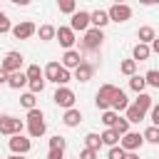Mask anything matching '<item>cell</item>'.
I'll list each match as a JSON object with an SVG mask.
<instances>
[{"label": "cell", "mask_w": 159, "mask_h": 159, "mask_svg": "<svg viewBox=\"0 0 159 159\" xmlns=\"http://www.w3.org/2000/svg\"><path fill=\"white\" fill-rule=\"evenodd\" d=\"M27 134L32 137V139H37V137H42L45 132H47V124H45V114H42V109H27Z\"/></svg>", "instance_id": "cell-1"}, {"label": "cell", "mask_w": 159, "mask_h": 159, "mask_svg": "<svg viewBox=\"0 0 159 159\" xmlns=\"http://www.w3.org/2000/svg\"><path fill=\"white\" fill-rule=\"evenodd\" d=\"M102 42H104V32H102L99 27H89V30L84 32V37H82V50L97 52V50L102 47Z\"/></svg>", "instance_id": "cell-2"}, {"label": "cell", "mask_w": 159, "mask_h": 159, "mask_svg": "<svg viewBox=\"0 0 159 159\" xmlns=\"http://www.w3.org/2000/svg\"><path fill=\"white\" fill-rule=\"evenodd\" d=\"M22 127H25V122L17 119V117H12V114H2L0 117V134H5V137L22 134Z\"/></svg>", "instance_id": "cell-3"}, {"label": "cell", "mask_w": 159, "mask_h": 159, "mask_svg": "<svg viewBox=\"0 0 159 159\" xmlns=\"http://www.w3.org/2000/svg\"><path fill=\"white\" fill-rule=\"evenodd\" d=\"M114 92H117L114 84H102V87L97 89V94H94V104H97V109H102V112L109 109V102H112Z\"/></svg>", "instance_id": "cell-4"}, {"label": "cell", "mask_w": 159, "mask_h": 159, "mask_svg": "<svg viewBox=\"0 0 159 159\" xmlns=\"http://www.w3.org/2000/svg\"><path fill=\"white\" fill-rule=\"evenodd\" d=\"M107 15H109V22H127V20L132 17V7H129L127 2H114V5L107 10Z\"/></svg>", "instance_id": "cell-5"}, {"label": "cell", "mask_w": 159, "mask_h": 159, "mask_svg": "<svg viewBox=\"0 0 159 159\" xmlns=\"http://www.w3.org/2000/svg\"><path fill=\"white\" fill-rule=\"evenodd\" d=\"M12 37L15 40H30L35 32H37V25L32 22V20H22V22H17V25H12Z\"/></svg>", "instance_id": "cell-6"}, {"label": "cell", "mask_w": 159, "mask_h": 159, "mask_svg": "<svg viewBox=\"0 0 159 159\" xmlns=\"http://www.w3.org/2000/svg\"><path fill=\"white\" fill-rule=\"evenodd\" d=\"M75 92L70 89V87H57V92L52 94V102L57 104V107H62V109H70V107H75Z\"/></svg>", "instance_id": "cell-7"}, {"label": "cell", "mask_w": 159, "mask_h": 159, "mask_svg": "<svg viewBox=\"0 0 159 159\" xmlns=\"http://www.w3.org/2000/svg\"><path fill=\"white\" fill-rule=\"evenodd\" d=\"M142 144H144V137L139 132H127L119 137V147L124 152H137V149H142Z\"/></svg>", "instance_id": "cell-8"}, {"label": "cell", "mask_w": 159, "mask_h": 159, "mask_svg": "<svg viewBox=\"0 0 159 159\" xmlns=\"http://www.w3.org/2000/svg\"><path fill=\"white\" fill-rule=\"evenodd\" d=\"M22 60H25V57H22V55H20L17 50H10V52H7L5 57H2L0 67H2V70H5L7 75H10V72H17V70L22 67Z\"/></svg>", "instance_id": "cell-9"}, {"label": "cell", "mask_w": 159, "mask_h": 159, "mask_svg": "<svg viewBox=\"0 0 159 159\" xmlns=\"http://www.w3.org/2000/svg\"><path fill=\"white\" fill-rule=\"evenodd\" d=\"M7 147H10L12 154H27V152L32 149V142H30L27 137H22V134H12L10 142H7Z\"/></svg>", "instance_id": "cell-10"}, {"label": "cell", "mask_w": 159, "mask_h": 159, "mask_svg": "<svg viewBox=\"0 0 159 159\" xmlns=\"http://www.w3.org/2000/svg\"><path fill=\"white\" fill-rule=\"evenodd\" d=\"M70 27H72L75 32H87V30H89V12H84V10H80V12H72Z\"/></svg>", "instance_id": "cell-11"}, {"label": "cell", "mask_w": 159, "mask_h": 159, "mask_svg": "<svg viewBox=\"0 0 159 159\" xmlns=\"http://www.w3.org/2000/svg\"><path fill=\"white\" fill-rule=\"evenodd\" d=\"M55 37H57V42H60L65 50H72V45H75V30H72L70 25H67V27H57Z\"/></svg>", "instance_id": "cell-12"}, {"label": "cell", "mask_w": 159, "mask_h": 159, "mask_svg": "<svg viewBox=\"0 0 159 159\" xmlns=\"http://www.w3.org/2000/svg\"><path fill=\"white\" fill-rule=\"evenodd\" d=\"M82 60H84V57H82V52H80V50H65V55H62V62H60V65H62L65 70H75Z\"/></svg>", "instance_id": "cell-13"}, {"label": "cell", "mask_w": 159, "mask_h": 159, "mask_svg": "<svg viewBox=\"0 0 159 159\" xmlns=\"http://www.w3.org/2000/svg\"><path fill=\"white\" fill-rule=\"evenodd\" d=\"M92 75H94V65H92V62H84V60H82V62L75 67V80H77V82H89Z\"/></svg>", "instance_id": "cell-14"}, {"label": "cell", "mask_w": 159, "mask_h": 159, "mask_svg": "<svg viewBox=\"0 0 159 159\" xmlns=\"http://www.w3.org/2000/svg\"><path fill=\"white\" fill-rule=\"evenodd\" d=\"M25 84H27V75H25L22 70L7 75V87H10V89H22Z\"/></svg>", "instance_id": "cell-15"}, {"label": "cell", "mask_w": 159, "mask_h": 159, "mask_svg": "<svg viewBox=\"0 0 159 159\" xmlns=\"http://www.w3.org/2000/svg\"><path fill=\"white\" fill-rule=\"evenodd\" d=\"M127 107H129V99H127V94L117 87V92H114V97H112V102H109V109L122 112V109H127Z\"/></svg>", "instance_id": "cell-16"}, {"label": "cell", "mask_w": 159, "mask_h": 159, "mask_svg": "<svg viewBox=\"0 0 159 159\" xmlns=\"http://www.w3.org/2000/svg\"><path fill=\"white\" fill-rule=\"evenodd\" d=\"M149 55H152V47L144 45V42H137L134 50H132V60L134 62H144V60H149Z\"/></svg>", "instance_id": "cell-17"}, {"label": "cell", "mask_w": 159, "mask_h": 159, "mask_svg": "<svg viewBox=\"0 0 159 159\" xmlns=\"http://www.w3.org/2000/svg\"><path fill=\"white\" fill-rule=\"evenodd\" d=\"M109 22V15H107V10H94V12H89V25L92 27H104Z\"/></svg>", "instance_id": "cell-18"}, {"label": "cell", "mask_w": 159, "mask_h": 159, "mask_svg": "<svg viewBox=\"0 0 159 159\" xmlns=\"http://www.w3.org/2000/svg\"><path fill=\"white\" fill-rule=\"evenodd\" d=\"M62 122H65V127H77V124L82 122V112H80V109H75V107H70V109H65Z\"/></svg>", "instance_id": "cell-19"}, {"label": "cell", "mask_w": 159, "mask_h": 159, "mask_svg": "<svg viewBox=\"0 0 159 159\" xmlns=\"http://www.w3.org/2000/svg\"><path fill=\"white\" fill-rule=\"evenodd\" d=\"M124 112H127V122H129V124H139V122L144 119V114H147V112H142L137 104H129Z\"/></svg>", "instance_id": "cell-20"}, {"label": "cell", "mask_w": 159, "mask_h": 159, "mask_svg": "<svg viewBox=\"0 0 159 159\" xmlns=\"http://www.w3.org/2000/svg\"><path fill=\"white\" fill-rule=\"evenodd\" d=\"M137 37H139V42L152 45V42H154V37H157V32H154V27L144 25V27H139V30H137Z\"/></svg>", "instance_id": "cell-21"}, {"label": "cell", "mask_w": 159, "mask_h": 159, "mask_svg": "<svg viewBox=\"0 0 159 159\" xmlns=\"http://www.w3.org/2000/svg\"><path fill=\"white\" fill-rule=\"evenodd\" d=\"M55 32H57V27H52V25H40L35 35H37L42 42H47V40H55Z\"/></svg>", "instance_id": "cell-22"}, {"label": "cell", "mask_w": 159, "mask_h": 159, "mask_svg": "<svg viewBox=\"0 0 159 159\" xmlns=\"http://www.w3.org/2000/svg\"><path fill=\"white\" fill-rule=\"evenodd\" d=\"M60 67H62L60 62H50V65L42 70V75H45V82H55V80H57V75H60Z\"/></svg>", "instance_id": "cell-23"}, {"label": "cell", "mask_w": 159, "mask_h": 159, "mask_svg": "<svg viewBox=\"0 0 159 159\" xmlns=\"http://www.w3.org/2000/svg\"><path fill=\"white\" fill-rule=\"evenodd\" d=\"M134 104H137L142 112H149V109H152V104H154V99H152L147 92H139V94H137V99H134Z\"/></svg>", "instance_id": "cell-24"}, {"label": "cell", "mask_w": 159, "mask_h": 159, "mask_svg": "<svg viewBox=\"0 0 159 159\" xmlns=\"http://www.w3.org/2000/svg\"><path fill=\"white\" fill-rule=\"evenodd\" d=\"M99 137H102V144H107V147H117L119 144V134L114 129H104Z\"/></svg>", "instance_id": "cell-25"}, {"label": "cell", "mask_w": 159, "mask_h": 159, "mask_svg": "<svg viewBox=\"0 0 159 159\" xmlns=\"http://www.w3.org/2000/svg\"><path fill=\"white\" fill-rule=\"evenodd\" d=\"M84 147H87V149H94V152H99V147H102V137H99V134H94V132L84 134Z\"/></svg>", "instance_id": "cell-26"}, {"label": "cell", "mask_w": 159, "mask_h": 159, "mask_svg": "<svg viewBox=\"0 0 159 159\" xmlns=\"http://www.w3.org/2000/svg\"><path fill=\"white\" fill-rule=\"evenodd\" d=\"M119 119V112H114V109H104L102 112V124L109 129V127H114V122Z\"/></svg>", "instance_id": "cell-27"}, {"label": "cell", "mask_w": 159, "mask_h": 159, "mask_svg": "<svg viewBox=\"0 0 159 159\" xmlns=\"http://www.w3.org/2000/svg\"><path fill=\"white\" fill-rule=\"evenodd\" d=\"M142 137H144V142H149V144H159V127H154V124L147 127Z\"/></svg>", "instance_id": "cell-28"}, {"label": "cell", "mask_w": 159, "mask_h": 159, "mask_svg": "<svg viewBox=\"0 0 159 159\" xmlns=\"http://www.w3.org/2000/svg\"><path fill=\"white\" fill-rule=\"evenodd\" d=\"M57 7H60V12L72 15V12H77V0H57Z\"/></svg>", "instance_id": "cell-29"}, {"label": "cell", "mask_w": 159, "mask_h": 159, "mask_svg": "<svg viewBox=\"0 0 159 159\" xmlns=\"http://www.w3.org/2000/svg\"><path fill=\"white\" fill-rule=\"evenodd\" d=\"M119 72H122V75H127V77L137 75V62H134V60H122V65H119Z\"/></svg>", "instance_id": "cell-30"}, {"label": "cell", "mask_w": 159, "mask_h": 159, "mask_svg": "<svg viewBox=\"0 0 159 159\" xmlns=\"http://www.w3.org/2000/svg\"><path fill=\"white\" fill-rule=\"evenodd\" d=\"M129 87H132V89L139 94V92H144L147 82H144V77H142V75H132V77H129Z\"/></svg>", "instance_id": "cell-31"}, {"label": "cell", "mask_w": 159, "mask_h": 159, "mask_svg": "<svg viewBox=\"0 0 159 159\" xmlns=\"http://www.w3.org/2000/svg\"><path fill=\"white\" fill-rule=\"evenodd\" d=\"M20 104H22L25 109H35V107H37V97H35L32 92H25V94L20 97Z\"/></svg>", "instance_id": "cell-32"}, {"label": "cell", "mask_w": 159, "mask_h": 159, "mask_svg": "<svg viewBox=\"0 0 159 159\" xmlns=\"http://www.w3.org/2000/svg\"><path fill=\"white\" fill-rule=\"evenodd\" d=\"M25 75H27V82H30V80H45V75H42L40 65H30V67L25 70Z\"/></svg>", "instance_id": "cell-33"}, {"label": "cell", "mask_w": 159, "mask_h": 159, "mask_svg": "<svg viewBox=\"0 0 159 159\" xmlns=\"http://www.w3.org/2000/svg\"><path fill=\"white\" fill-rule=\"evenodd\" d=\"M109 129H114L119 137H122V134H127V132H129V122H127V117H119V119L114 122V127H109Z\"/></svg>", "instance_id": "cell-34"}, {"label": "cell", "mask_w": 159, "mask_h": 159, "mask_svg": "<svg viewBox=\"0 0 159 159\" xmlns=\"http://www.w3.org/2000/svg\"><path fill=\"white\" fill-rule=\"evenodd\" d=\"M72 80V75H70V70H65V67H60V75H57V80H55V84L57 87H67V82Z\"/></svg>", "instance_id": "cell-35"}, {"label": "cell", "mask_w": 159, "mask_h": 159, "mask_svg": "<svg viewBox=\"0 0 159 159\" xmlns=\"http://www.w3.org/2000/svg\"><path fill=\"white\" fill-rule=\"evenodd\" d=\"M144 82H147L149 87H157V89H159V70H149V72L144 75Z\"/></svg>", "instance_id": "cell-36"}, {"label": "cell", "mask_w": 159, "mask_h": 159, "mask_svg": "<svg viewBox=\"0 0 159 159\" xmlns=\"http://www.w3.org/2000/svg\"><path fill=\"white\" fill-rule=\"evenodd\" d=\"M65 147H67V142H65V137H50V149H57V152H65Z\"/></svg>", "instance_id": "cell-37"}, {"label": "cell", "mask_w": 159, "mask_h": 159, "mask_svg": "<svg viewBox=\"0 0 159 159\" xmlns=\"http://www.w3.org/2000/svg\"><path fill=\"white\" fill-rule=\"evenodd\" d=\"M12 30V22H10V17L5 15V12H0V35H5V32H10Z\"/></svg>", "instance_id": "cell-38"}, {"label": "cell", "mask_w": 159, "mask_h": 159, "mask_svg": "<svg viewBox=\"0 0 159 159\" xmlns=\"http://www.w3.org/2000/svg\"><path fill=\"white\" fill-rule=\"evenodd\" d=\"M124 149L122 147H109V152H107V159H124Z\"/></svg>", "instance_id": "cell-39"}, {"label": "cell", "mask_w": 159, "mask_h": 159, "mask_svg": "<svg viewBox=\"0 0 159 159\" xmlns=\"http://www.w3.org/2000/svg\"><path fill=\"white\" fill-rule=\"evenodd\" d=\"M27 84H30V92H32V94H37V92L45 89V80H30Z\"/></svg>", "instance_id": "cell-40"}, {"label": "cell", "mask_w": 159, "mask_h": 159, "mask_svg": "<svg viewBox=\"0 0 159 159\" xmlns=\"http://www.w3.org/2000/svg\"><path fill=\"white\" fill-rule=\"evenodd\" d=\"M149 119H152V124H154V127H159V102H157V104H152V109H149Z\"/></svg>", "instance_id": "cell-41"}, {"label": "cell", "mask_w": 159, "mask_h": 159, "mask_svg": "<svg viewBox=\"0 0 159 159\" xmlns=\"http://www.w3.org/2000/svg\"><path fill=\"white\" fill-rule=\"evenodd\" d=\"M80 159H97V152H94V149H87V147H84V149L80 152Z\"/></svg>", "instance_id": "cell-42"}, {"label": "cell", "mask_w": 159, "mask_h": 159, "mask_svg": "<svg viewBox=\"0 0 159 159\" xmlns=\"http://www.w3.org/2000/svg\"><path fill=\"white\" fill-rule=\"evenodd\" d=\"M47 159H65V152H57V149H50V152H47Z\"/></svg>", "instance_id": "cell-43"}, {"label": "cell", "mask_w": 159, "mask_h": 159, "mask_svg": "<svg viewBox=\"0 0 159 159\" xmlns=\"http://www.w3.org/2000/svg\"><path fill=\"white\" fill-rule=\"evenodd\" d=\"M0 84H7V72L0 67Z\"/></svg>", "instance_id": "cell-44"}, {"label": "cell", "mask_w": 159, "mask_h": 159, "mask_svg": "<svg viewBox=\"0 0 159 159\" xmlns=\"http://www.w3.org/2000/svg\"><path fill=\"white\" fill-rule=\"evenodd\" d=\"M152 52L159 55V37H154V42H152Z\"/></svg>", "instance_id": "cell-45"}, {"label": "cell", "mask_w": 159, "mask_h": 159, "mask_svg": "<svg viewBox=\"0 0 159 159\" xmlns=\"http://www.w3.org/2000/svg\"><path fill=\"white\" fill-rule=\"evenodd\" d=\"M12 5H20V7H25V5H30V0H10Z\"/></svg>", "instance_id": "cell-46"}, {"label": "cell", "mask_w": 159, "mask_h": 159, "mask_svg": "<svg viewBox=\"0 0 159 159\" xmlns=\"http://www.w3.org/2000/svg\"><path fill=\"white\" fill-rule=\"evenodd\" d=\"M124 159H139V154H137V152H127V154H124Z\"/></svg>", "instance_id": "cell-47"}, {"label": "cell", "mask_w": 159, "mask_h": 159, "mask_svg": "<svg viewBox=\"0 0 159 159\" xmlns=\"http://www.w3.org/2000/svg\"><path fill=\"white\" fill-rule=\"evenodd\" d=\"M7 159H27V157H25V154H10Z\"/></svg>", "instance_id": "cell-48"}, {"label": "cell", "mask_w": 159, "mask_h": 159, "mask_svg": "<svg viewBox=\"0 0 159 159\" xmlns=\"http://www.w3.org/2000/svg\"><path fill=\"white\" fill-rule=\"evenodd\" d=\"M142 5H154V0H139Z\"/></svg>", "instance_id": "cell-49"}, {"label": "cell", "mask_w": 159, "mask_h": 159, "mask_svg": "<svg viewBox=\"0 0 159 159\" xmlns=\"http://www.w3.org/2000/svg\"><path fill=\"white\" fill-rule=\"evenodd\" d=\"M154 5H159V0H154Z\"/></svg>", "instance_id": "cell-50"}, {"label": "cell", "mask_w": 159, "mask_h": 159, "mask_svg": "<svg viewBox=\"0 0 159 159\" xmlns=\"http://www.w3.org/2000/svg\"><path fill=\"white\" fill-rule=\"evenodd\" d=\"M114 2H124V0H114Z\"/></svg>", "instance_id": "cell-51"}, {"label": "cell", "mask_w": 159, "mask_h": 159, "mask_svg": "<svg viewBox=\"0 0 159 159\" xmlns=\"http://www.w3.org/2000/svg\"><path fill=\"white\" fill-rule=\"evenodd\" d=\"M75 159H80V157H75Z\"/></svg>", "instance_id": "cell-52"}]
</instances>
